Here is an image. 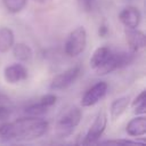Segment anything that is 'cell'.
Returning <instances> with one entry per match:
<instances>
[{
  "label": "cell",
  "instance_id": "21",
  "mask_svg": "<svg viewBox=\"0 0 146 146\" xmlns=\"http://www.w3.org/2000/svg\"><path fill=\"white\" fill-rule=\"evenodd\" d=\"M143 103H146V99H145V90H143V91L135 98V100L132 102V106L135 107V106L140 105V104H143Z\"/></svg>",
  "mask_w": 146,
  "mask_h": 146
},
{
  "label": "cell",
  "instance_id": "10",
  "mask_svg": "<svg viewBox=\"0 0 146 146\" xmlns=\"http://www.w3.org/2000/svg\"><path fill=\"white\" fill-rule=\"evenodd\" d=\"M125 131L131 137H140L146 133V117L144 115L136 116L130 120L125 127Z\"/></svg>",
  "mask_w": 146,
  "mask_h": 146
},
{
  "label": "cell",
  "instance_id": "17",
  "mask_svg": "<svg viewBox=\"0 0 146 146\" xmlns=\"http://www.w3.org/2000/svg\"><path fill=\"white\" fill-rule=\"evenodd\" d=\"M49 107L42 105L40 102L35 103V104H31L25 108V114L30 115V116H42L44 113H47Z\"/></svg>",
  "mask_w": 146,
  "mask_h": 146
},
{
  "label": "cell",
  "instance_id": "13",
  "mask_svg": "<svg viewBox=\"0 0 146 146\" xmlns=\"http://www.w3.org/2000/svg\"><path fill=\"white\" fill-rule=\"evenodd\" d=\"M15 42V35L9 27H0V52H7L11 49Z\"/></svg>",
  "mask_w": 146,
  "mask_h": 146
},
{
  "label": "cell",
  "instance_id": "24",
  "mask_svg": "<svg viewBox=\"0 0 146 146\" xmlns=\"http://www.w3.org/2000/svg\"><path fill=\"white\" fill-rule=\"evenodd\" d=\"M107 32H108V29H107L106 24L103 23V24L99 26V29H98V35H99L100 38H105V36L107 35Z\"/></svg>",
  "mask_w": 146,
  "mask_h": 146
},
{
  "label": "cell",
  "instance_id": "4",
  "mask_svg": "<svg viewBox=\"0 0 146 146\" xmlns=\"http://www.w3.org/2000/svg\"><path fill=\"white\" fill-rule=\"evenodd\" d=\"M80 74V67L79 66H73L67 68L66 71L57 74L51 83H50V89L51 90H63L70 87L79 76Z\"/></svg>",
  "mask_w": 146,
  "mask_h": 146
},
{
  "label": "cell",
  "instance_id": "14",
  "mask_svg": "<svg viewBox=\"0 0 146 146\" xmlns=\"http://www.w3.org/2000/svg\"><path fill=\"white\" fill-rule=\"evenodd\" d=\"M111 55H112V51L108 47H98L94 51V54L90 58V67L92 70H95L97 66H99L104 62H106Z\"/></svg>",
  "mask_w": 146,
  "mask_h": 146
},
{
  "label": "cell",
  "instance_id": "8",
  "mask_svg": "<svg viewBox=\"0 0 146 146\" xmlns=\"http://www.w3.org/2000/svg\"><path fill=\"white\" fill-rule=\"evenodd\" d=\"M119 19L128 29H137L141 21V14L137 7L128 6L120 14Z\"/></svg>",
  "mask_w": 146,
  "mask_h": 146
},
{
  "label": "cell",
  "instance_id": "19",
  "mask_svg": "<svg viewBox=\"0 0 146 146\" xmlns=\"http://www.w3.org/2000/svg\"><path fill=\"white\" fill-rule=\"evenodd\" d=\"M56 100H57L56 95H54V94H47V95L42 96L39 102H40L42 105L47 106V107H51L52 105L56 104Z\"/></svg>",
  "mask_w": 146,
  "mask_h": 146
},
{
  "label": "cell",
  "instance_id": "7",
  "mask_svg": "<svg viewBox=\"0 0 146 146\" xmlns=\"http://www.w3.org/2000/svg\"><path fill=\"white\" fill-rule=\"evenodd\" d=\"M3 78L7 83L16 84L27 79V70L22 64H11L3 70Z\"/></svg>",
  "mask_w": 146,
  "mask_h": 146
},
{
  "label": "cell",
  "instance_id": "15",
  "mask_svg": "<svg viewBox=\"0 0 146 146\" xmlns=\"http://www.w3.org/2000/svg\"><path fill=\"white\" fill-rule=\"evenodd\" d=\"M116 68H119V63H117V58H116V54H113L108 57V59L106 62H104L102 65L97 66L94 71L96 72L97 75H105L108 74L113 71H115Z\"/></svg>",
  "mask_w": 146,
  "mask_h": 146
},
{
  "label": "cell",
  "instance_id": "3",
  "mask_svg": "<svg viewBox=\"0 0 146 146\" xmlns=\"http://www.w3.org/2000/svg\"><path fill=\"white\" fill-rule=\"evenodd\" d=\"M106 124H107V115H106L105 111H100L97 114L96 119L94 120L92 124L90 125L89 130L87 131V133L84 136V139L81 141V144L89 145V144L96 143L102 137V135L104 133Z\"/></svg>",
  "mask_w": 146,
  "mask_h": 146
},
{
  "label": "cell",
  "instance_id": "11",
  "mask_svg": "<svg viewBox=\"0 0 146 146\" xmlns=\"http://www.w3.org/2000/svg\"><path fill=\"white\" fill-rule=\"evenodd\" d=\"M130 104V97L129 96H123L120 98H116L112 102L111 107H110V115L112 121L117 120L127 110V107Z\"/></svg>",
  "mask_w": 146,
  "mask_h": 146
},
{
  "label": "cell",
  "instance_id": "20",
  "mask_svg": "<svg viewBox=\"0 0 146 146\" xmlns=\"http://www.w3.org/2000/svg\"><path fill=\"white\" fill-rule=\"evenodd\" d=\"M10 113L11 112H10V110L8 107H6V106H3V105L0 104V121H3L6 119H8L9 115H10Z\"/></svg>",
  "mask_w": 146,
  "mask_h": 146
},
{
  "label": "cell",
  "instance_id": "25",
  "mask_svg": "<svg viewBox=\"0 0 146 146\" xmlns=\"http://www.w3.org/2000/svg\"><path fill=\"white\" fill-rule=\"evenodd\" d=\"M7 102H9V97H8L7 95L0 92V104H2V103H7Z\"/></svg>",
  "mask_w": 146,
  "mask_h": 146
},
{
  "label": "cell",
  "instance_id": "22",
  "mask_svg": "<svg viewBox=\"0 0 146 146\" xmlns=\"http://www.w3.org/2000/svg\"><path fill=\"white\" fill-rule=\"evenodd\" d=\"M78 2L80 3L81 8L86 11H89L91 9V3H92V0H78Z\"/></svg>",
  "mask_w": 146,
  "mask_h": 146
},
{
  "label": "cell",
  "instance_id": "5",
  "mask_svg": "<svg viewBox=\"0 0 146 146\" xmlns=\"http://www.w3.org/2000/svg\"><path fill=\"white\" fill-rule=\"evenodd\" d=\"M107 83L104 81L97 82L96 84H94L91 88H89L86 94L83 95L82 99H81V105L83 107H90L94 106L95 104H97L105 95L107 91Z\"/></svg>",
  "mask_w": 146,
  "mask_h": 146
},
{
  "label": "cell",
  "instance_id": "16",
  "mask_svg": "<svg viewBox=\"0 0 146 146\" xmlns=\"http://www.w3.org/2000/svg\"><path fill=\"white\" fill-rule=\"evenodd\" d=\"M27 0H2V3L8 13L17 14L24 9Z\"/></svg>",
  "mask_w": 146,
  "mask_h": 146
},
{
  "label": "cell",
  "instance_id": "1",
  "mask_svg": "<svg viewBox=\"0 0 146 146\" xmlns=\"http://www.w3.org/2000/svg\"><path fill=\"white\" fill-rule=\"evenodd\" d=\"M81 110L76 106H71L63 113V115L58 119L56 127H55V132L58 137L64 138L73 133L74 129L78 127V124L81 121Z\"/></svg>",
  "mask_w": 146,
  "mask_h": 146
},
{
  "label": "cell",
  "instance_id": "23",
  "mask_svg": "<svg viewBox=\"0 0 146 146\" xmlns=\"http://www.w3.org/2000/svg\"><path fill=\"white\" fill-rule=\"evenodd\" d=\"M133 108H135V111H133L135 114H137V115H144L145 114V110H146V103H143L140 105H137Z\"/></svg>",
  "mask_w": 146,
  "mask_h": 146
},
{
  "label": "cell",
  "instance_id": "6",
  "mask_svg": "<svg viewBox=\"0 0 146 146\" xmlns=\"http://www.w3.org/2000/svg\"><path fill=\"white\" fill-rule=\"evenodd\" d=\"M125 40L128 42V46L130 48V51L133 54L138 52L146 46V36L143 31H139L137 29H128L124 30Z\"/></svg>",
  "mask_w": 146,
  "mask_h": 146
},
{
  "label": "cell",
  "instance_id": "18",
  "mask_svg": "<svg viewBox=\"0 0 146 146\" xmlns=\"http://www.w3.org/2000/svg\"><path fill=\"white\" fill-rule=\"evenodd\" d=\"M0 138L11 139L13 138V124L11 122H6L0 124Z\"/></svg>",
  "mask_w": 146,
  "mask_h": 146
},
{
  "label": "cell",
  "instance_id": "9",
  "mask_svg": "<svg viewBox=\"0 0 146 146\" xmlns=\"http://www.w3.org/2000/svg\"><path fill=\"white\" fill-rule=\"evenodd\" d=\"M49 128V123L48 121L43 120V119H38L35 122H33L29 129L22 135V137L19 139H23V140H32V139H36L41 136H43L47 130Z\"/></svg>",
  "mask_w": 146,
  "mask_h": 146
},
{
  "label": "cell",
  "instance_id": "12",
  "mask_svg": "<svg viewBox=\"0 0 146 146\" xmlns=\"http://www.w3.org/2000/svg\"><path fill=\"white\" fill-rule=\"evenodd\" d=\"M13 55L16 59H18L19 62H29L32 59L33 57V50L32 48L24 43V42H18V43H14L13 47Z\"/></svg>",
  "mask_w": 146,
  "mask_h": 146
},
{
  "label": "cell",
  "instance_id": "2",
  "mask_svg": "<svg viewBox=\"0 0 146 146\" xmlns=\"http://www.w3.org/2000/svg\"><path fill=\"white\" fill-rule=\"evenodd\" d=\"M86 46H87V31L83 26H78L68 34L64 44V50L67 56L75 57L84 51Z\"/></svg>",
  "mask_w": 146,
  "mask_h": 146
},
{
  "label": "cell",
  "instance_id": "26",
  "mask_svg": "<svg viewBox=\"0 0 146 146\" xmlns=\"http://www.w3.org/2000/svg\"><path fill=\"white\" fill-rule=\"evenodd\" d=\"M33 1H35L38 3H47V2H50L51 0H33Z\"/></svg>",
  "mask_w": 146,
  "mask_h": 146
}]
</instances>
